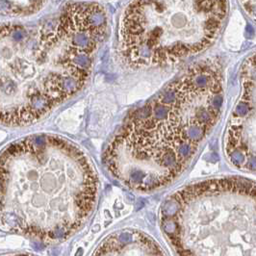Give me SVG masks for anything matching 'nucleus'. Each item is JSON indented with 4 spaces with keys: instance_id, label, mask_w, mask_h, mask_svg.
Masks as SVG:
<instances>
[{
    "instance_id": "7",
    "label": "nucleus",
    "mask_w": 256,
    "mask_h": 256,
    "mask_svg": "<svg viewBox=\"0 0 256 256\" xmlns=\"http://www.w3.org/2000/svg\"><path fill=\"white\" fill-rule=\"evenodd\" d=\"M247 34H248V38H252V37L254 36V29L250 24H248V26H247Z\"/></svg>"
},
{
    "instance_id": "3",
    "label": "nucleus",
    "mask_w": 256,
    "mask_h": 256,
    "mask_svg": "<svg viewBox=\"0 0 256 256\" xmlns=\"http://www.w3.org/2000/svg\"><path fill=\"white\" fill-rule=\"evenodd\" d=\"M103 34L62 19L43 34L28 55L2 53L1 123L26 126L43 118L86 84Z\"/></svg>"
},
{
    "instance_id": "4",
    "label": "nucleus",
    "mask_w": 256,
    "mask_h": 256,
    "mask_svg": "<svg viewBox=\"0 0 256 256\" xmlns=\"http://www.w3.org/2000/svg\"><path fill=\"white\" fill-rule=\"evenodd\" d=\"M160 222L179 255L255 256L256 183L234 176L186 186L166 199Z\"/></svg>"
},
{
    "instance_id": "2",
    "label": "nucleus",
    "mask_w": 256,
    "mask_h": 256,
    "mask_svg": "<svg viewBox=\"0 0 256 256\" xmlns=\"http://www.w3.org/2000/svg\"><path fill=\"white\" fill-rule=\"evenodd\" d=\"M96 172L76 144L56 135H32L1 156V227L45 243L74 234L93 211Z\"/></svg>"
},
{
    "instance_id": "8",
    "label": "nucleus",
    "mask_w": 256,
    "mask_h": 256,
    "mask_svg": "<svg viewBox=\"0 0 256 256\" xmlns=\"http://www.w3.org/2000/svg\"><path fill=\"white\" fill-rule=\"evenodd\" d=\"M252 14H253V17L256 18V6H254V7L252 8Z\"/></svg>"
},
{
    "instance_id": "1",
    "label": "nucleus",
    "mask_w": 256,
    "mask_h": 256,
    "mask_svg": "<svg viewBox=\"0 0 256 256\" xmlns=\"http://www.w3.org/2000/svg\"><path fill=\"white\" fill-rule=\"evenodd\" d=\"M223 76L215 61L189 68L137 109L110 141L103 163L132 190L166 187L191 164L221 117Z\"/></svg>"
},
{
    "instance_id": "5",
    "label": "nucleus",
    "mask_w": 256,
    "mask_h": 256,
    "mask_svg": "<svg viewBox=\"0 0 256 256\" xmlns=\"http://www.w3.org/2000/svg\"><path fill=\"white\" fill-rule=\"evenodd\" d=\"M240 88L224 133L223 151L234 168L256 173V53L242 65Z\"/></svg>"
},
{
    "instance_id": "6",
    "label": "nucleus",
    "mask_w": 256,
    "mask_h": 256,
    "mask_svg": "<svg viewBox=\"0 0 256 256\" xmlns=\"http://www.w3.org/2000/svg\"><path fill=\"white\" fill-rule=\"evenodd\" d=\"M162 249L146 234L136 230H121L106 237L94 255H161Z\"/></svg>"
}]
</instances>
